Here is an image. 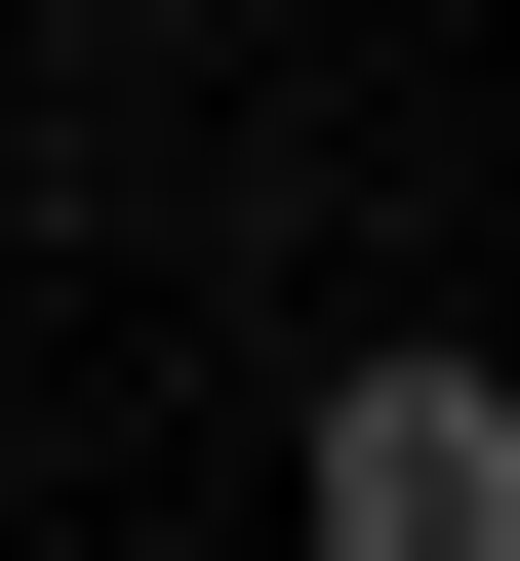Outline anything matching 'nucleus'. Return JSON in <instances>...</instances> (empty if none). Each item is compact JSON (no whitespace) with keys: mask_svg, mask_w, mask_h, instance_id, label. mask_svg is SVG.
Masks as SVG:
<instances>
[{"mask_svg":"<svg viewBox=\"0 0 520 561\" xmlns=\"http://www.w3.org/2000/svg\"><path fill=\"white\" fill-rule=\"evenodd\" d=\"M280 522H321V561H520V362H481V321H360L321 442H280Z\"/></svg>","mask_w":520,"mask_h":561,"instance_id":"f257e3e1","label":"nucleus"}]
</instances>
